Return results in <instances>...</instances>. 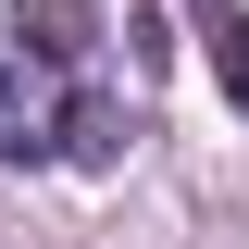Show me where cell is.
Returning <instances> with one entry per match:
<instances>
[{
    "label": "cell",
    "mask_w": 249,
    "mask_h": 249,
    "mask_svg": "<svg viewBox=\"0 0 249 249\" xmlns=\"http://www.w3.org/2000/svg\"><path fill=\"white\" fill-rule=\"evenodd\" d=\"M88 62L62 13H0V162H62L88 137Z\"/></svg>",
    "instance_id": "obj_1"
},
{
    "label": "cell",
    "mask_w": 249,
    "mask_h": 249,
    "mask_svg": "<svg viewBox=\"0 0 249 249\" xmlns=\"http://www.w3.org/2000/svg\"><path fill=\"white\" fill-rule=\"evenodd\" d=\"M212 75H224V100L249 112V25H224V37H212Z\"/></svg>",
    "instance_id": "obj_2"
}]
</instances>
